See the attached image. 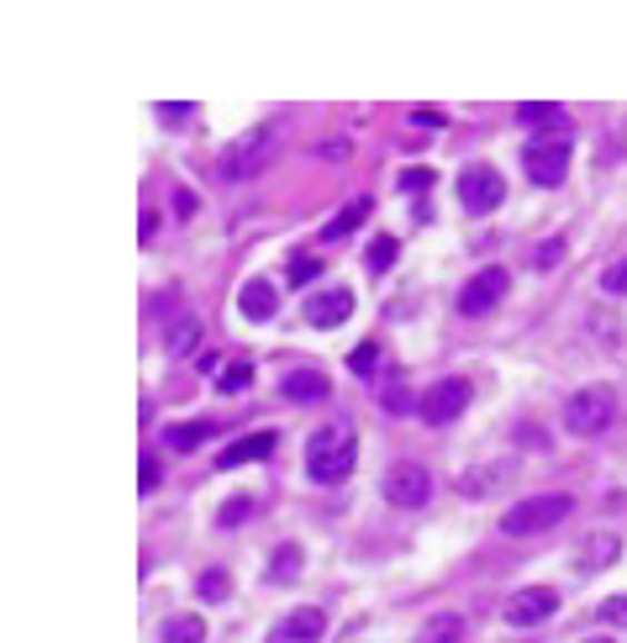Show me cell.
I'll return each instance as SVG.
<instances>
[{
	"mask_svg": "<svg viewBox=\"0 0 627 643\" xmlns=\"http://www.w3.org/2000/svg\"><path fill=\"white\" fill-rule=\"evenodd\" d=\"M354 464H359V438H354V427L348 423H327L306 438V475H311L317 485L348 481Z\"/></svg>",
	"mask_w": 627,
	"mask_h": 643,
	"instance_id": "1",
	"label": "cell"
},
{
	"mask_svg": "<svg viewBox=\"0 0 627 643\" xmlns=\"http://www.w3.org/2000/svg\"><path fill=\"white\" fill-rule=\"evenodd\" d=\"M569 159H575V142H569L565 132H544V138H527V148H522V169H527V180H533V185H544V190H554V185H565Z\"/></svg>",
	"mask_w": 627,
	"mask_h": 643,
	"instance_id": "2",
	"label": "cell"
},
{
	"mask_svg": "<svg viewBox=\"0 0 627 643\" xmlns=\"http://www.w3.org/2000/svg\"><path fill=\"white\" fill-rule=\"evenodd\" d=\"M569 512H575V502H569L565 491H559V496H527V502H517L501 517V533L506 538H538V533H548L554 523H565Z\"/></svg>",
	"mask_w": 627,
	"mask_h": 643,
	"instance_id": "3",
	"label": "cell"
},
{
	"mask_svg": "<svg viewBox=\"0 0 627 643\" xmlns=\"http://www.w3.org/2000/svg\"><path fill=\"white\" fill-rule=\"evenodd\" d=\"M611 412H617L611 385H586V390H575V396L565 402V433H575V438H596V433L611 423Z\"/></svg>",
	"mask_w": 627,
	"mask_h": 643,
	"instance_id": "4",
	"label": "cell"
},
{
	"mask_svg": "<svg viewBox=\"0 0 627 643\" xmlns=\"http://www.w3.org/2000/svg\"><path fill=\"white\" fill-rule=\"evenodd\" d=\"M459 201H465L469 217H490L506 201V180L490 164H469L465 175H459Z\"/></svg>",
	"mask_w": 627,
	"mask_h": 643,
	"instance_id": "5",
	"label": "cell"
},
{
	"mask_svg": "<svg viewBox=\"0 0 627 643\" xmlns=\"http://www.w3.org/2000/svg\"><path fill=\"white\" fill-rule=\"evenodd\" d=\"M469 396H475V385L465 380V375H448V380H438L432 390L422 396V423H432V427H448L454 417H465V406H469Z\"/></svg>",
	"mask_w": 627,
	"mask_h": 643,
	"instance_id": "6",
	"label": "cell"
},
{
	"mask_svg": "<svg viewBox=\"0 0 627 643\" xmlns=\"http://www.w3.org/2000/svg\"><path fill=\"white\" fill-rule=\"evenodd\" d=\"M269 142H275V132H269V127H253V132H243V138H238L222 154V180H253V175L263 169V159H269Z\"/></svg>",
	"mask_w": 627,
	"mask_h": 643,
	"instance_id": "7",
	"label": "cell"
},
{
	"mask_svg": "<svg viewBox=\"0 0 627 643\" xmlns=\"http://www.w3.org/2000/svg\"><path fill=\"white\" fill-rule=\"evenodd\" d=\"M506 290H511V275H506L501 264H490V269H480V275L459 290V311H465V317H486V311L501 306Z\"/></svg>",
	"mask_w": 627,
	"mask_h": 643,
	"instance_id": "8",
	"label": "cell"
},
{
	"mask_svg": "<svg viewBox=\"0 0 627 643\" xmlns=\"http://www.w3.org/2000/svg\"><path fill=\"white\" fill-rule=\"evenodd\" d=\"M559 612V591L554 585H527V591H517L511 602H506V623L511 627H538V623H548Z\"/></svg>",
	"mask_w": 627,
	"mask_h": 643,
	"instance_id": "9",
	"label": "cell"
},
{
	"mask_svg": "<svg viewBox=\"0 0 627 643\" xmlns=\"http://www.w3.org/2000/svg\"><path fill=\"white\" fill-rule=\"evenodd\" d=\"M432 496V475H427L422 464H396L390 475H385V502L390 506H427Z\"/></svg>",
	"mask_w": 627,
	"mask_h": 643,
	"instance_id": "10",
	"label": "cell"
},
{
	"mask_svg": "<svg viewBox=\"0 0 627 643\" xmlns=\"http://www.w3.org/2000/svg\"><path fill=\"white\" fill-rule=\"evenodd\" d=\"M322 633H327L322 606H296L290 617H280V623L269 627V639L263 643H322Z\"/></svg>",
	"mask_w": 627,
	"mask_h": 643,
	"instance_id": "11",
	"label": "cell"
},
{
	"mask_svg": "<svg viewBox=\"0 0 627 643\" xmlns=\"http://www.w3.org/2000/svg\"><path fill=\"white\" fill-rule=\"evenodd\" d=\"M348 311H354V290H348V285H332V290H322V296H311V301H306V322H311L317 333L344 327Z\"/></svg>",
	"mask_w": 627,
	"mask_h": 643,
	"instance_id": "12",
	"label": "cell"
},
{
	"mask_svg": "<svg viewBox=\"0 0 627 643\" xmlns=\"http://www.w3.org/2000/svg\"><path fill=\"white\" fill-rule=\"evenodd\" d=\"M617 554H623V538H617V533H586L580 548H575V564H580L586 575H596V570H611Z\"/></svg>",
	"mask_w": 627,
	"mask_h": 643,
	"instance_id": "13",
	"label": "cell"
},
{
	"mask_svg": "<svg viewBox=\"0 0 627 643\" xmlns=\"http://www.w3.org/2000/svg\"><path fill=\"white\" fill-rule=\"evenodd\" d=\"M238 311H243L248 322H269L280 311V290L263 280V275H253V280H243V290H238Z\"/></svg>",
	"mask_w": 627,
	"mask_h": 643,
	"instance_id": "14",
	"label": "cell"
},
{
	"mask_svg": "<svg viewBox=\"0 0 627 643\" xmlns=\"http://www.w3.org/2000/svg\"><path fill=\"white\" fill-rule=\"evenodd\" d=\"M275 454V433L269 427H259V433H243L238 443H227L222 448V469H238V464H259Z\"/></svg>",
	"mask_w": 627,
	"mask_h": 643,
	"instance_id": "15",
	"label": "cell"
},
{
	"mask_svg": "<svg viewBox=\"0 0 627 643\" xmlns=\"http://www.w3.org/2000/svg\"><path fill=\"white\" fill-rule=\"evenodd\" d=\"M285 402H327V375L322 369H290L280 380Z\"/></svg>",
	"mask_w": 627,
	"mask_h": 643,
	"instance_id": "16",
	"label": "cell"
},
{
	"mask_svg": "<svg viewBox=\"0 0 627 643\" xmlns=\"http://www.w3.org/2000/svg\"><path fill=\"white\" fill-rule=\"evenodd\" d=\"M206 438H217V427L211 423H175L169 433H163V443H169L175 454H196Z\"/></svg>",
	"mask_w": 627,
	"mask_h": 643,
	"instance_id": "17",
	"label": "cell"
},
{
	"mask_svg": "<svg viewBox=\"0 0 627 643\" xmlns=\"http://www.w3.org/2000/svg\"><path fill=\"white\" fill-rule=\"evenodd\" d=\"M569 111L559 101H527L517 106V127H565Z\"/></svg>",
	"mask_w": 627,
	"mask_h": 643,
	"instance_id": "18",
	"label": "cell"
},
{
	"mask_svg": "<svg viewBox=\"0 0 627 643\" xmlns=\"http://www.w3.org/2000/svg\"><path fill=\"white\" fill-rule=\"evenodd\" d=\"M365 217H369V196H359V201L344 206V211H338V217H332V221L322 227V243H344L348 233H354V227H359Z\"/></svg>",
	"mask_w": 627,
	"mask_h": 643,
	"instance_id": "19",
	"label": "cell"
},
{
	"mask_svg": "<svg viewBox=\"0 0 627 643\" xmlns=\"http://www.w3.org/2000/svg\"><path fill=\"white\" fill-rule=\"evenodd\" d=\"M417 643H465V617H454V612L432 617V623L417 633Z\"/></svg>",
	"mask_w": 627,
	"mask_h": 643,
	"instance_id": "20",
	"label": "cell"
},
{
	"mask_svg": "<svg viewBox=\"0 0 627 643\" xmlns=\"http://www.w3.org/2000/svg\"><path fill=\"white\" fill-rule=\"evenodd\" d=\"M163 643H206V623L190 612V617H169L163 623Z\"/></svg>",
	"mask_w": 627,
	"mask_h": 643,
	"instance_id": "21",
	"label": "cell"
},
{
	"mask_svg": "<svg viewBox=\"0 0 627 643\" xmlns=\"http://www.w3.org/2000/svg\"><path fill=\"white\" fill-rule=\"evenodd\" d=\"M396 259H401V243H396V238H375V243L365 248V264L375 269V275H385V269H390Z\"/></svg>",
	"mask_w": 627,
	"mask_h": 643,
	"instance_id": "22",
	"label": "cell"
},
{
	"mask_svg": "<svg viewBox=\"0 0 627 643\" xmlns=\"http://www.w3.org/2000/svg\"><path fill=\"white\" fill-rule=\"evenodd\" d=\"M248 385H253V364L248 359L227 364L222 375H217V390H222V396H238V390H248Z\"/></svg>",
	"mask_w": 627,
	"mask_h": 643,
	"instance_id": "23",
	"label": "cell"
},
{
	"mask_svg": "<svg viewBox=\"0 0 627 643\" xmlns=\"http://www.w3.org/2000/svg\"><path fill=\"white\" fill-rule=\"evenodd\" d=\"M196 343H201V322L196 317H185L180 327H169V354H190Z\"/></svg>",
	"mask_w": 627,
	"mask_h": 643,
	"instance_id": "24",
	"label": "cell"
},
{
	"mask_svg": "<svg viewBox=\"0 0 627 643\" xmlns=\"http://www.w3.org/2000/svg\"><path fill=\"white\" fill-rule=\"evenodd\" d=\"M301 575V548L296 543H280L275 548V581H296Z\"/></svg>",
	"mask_w": 627,
	"mask_h": 643,
	"instance_id": "25",
	"label": "cell"
},
{
	"mask_svg": "<svg viewBox=\"0 0 627 643\" xmlns=\"http://www.w3.org/2000/svg\"><path fill=\"white\" fill-rule=\"evenodd\" d=\"M496 475H501V469H469L465 481H459V496H490V491H496Z\"/></svg>",
	"mask_w": 627,
	"mask_h": 643,
	"instance_id": "26",
	"label": "cell"
},
{
	"mask_svg": "<svg viewBox=\"0 0 627 643\" xmlns=\"http://www.w3.org/2000/svg\"><path fill=\"white\" fill-rule=\"evenodd\" d=\"M243 517H253V496H232V502H222V512H217L222 527H243Z\"/></svg>",
	"mask_w": 627,
	"mask_h": 643,
	"instance_id": "27",
	"label": "cell"
},
{
	"mask_svg": "<svg viewBox=\"0 0 627 643\" xmlns=\"http://www.w3.org/2000/svg\"><path fill=\"white\" fill-rule=\"evenodd\" d=\"M432 185H438L432 169H401V190H406V196H427Z\"/></svg>",
	"mask_w": 627,
	"mask_h": 643,
	"instance_id": "28",
	"label": "cell"
},
{
	"mask_svg": "<svg viewBox=\"0 0 627 643\" xmlns=\"http://www.w3.org/2000/svg\"><path fill=\"white\" fill-rule=\"evenodd\" d=\"M596 617H601L607 627H627V591L623 596H607V602L596 606Z\"/></svg>",
	"mask_w": 627,
	"mask_h": 643,
	"instance_id": "29",
	"label": "cell"
},
{
	"mask_svg": "<svg viewBox=\"0 0 627 643\" xmlns=\"http://www.w3.org/2000/svg\"><path fill=\"white\" fill-rule=\"evenodd\" d=\"M227 591H232V581H227L222 570H206V575H201V596H206V602H222Z\"/></svg>",
	"mask_w": 627,
	"mask_h": 643,
	"instance_id": "30",
	"label": "cell"
},
{
	"mask_svg": "<svg viewBox=\"0 0 627 643\" xmlns=\"http://www.w3.org/2000/svg\"><path fill=\"white\" fill-rule=\"evenodd\" d=\"M601 290H607V296H627V254L601 275Z\"/></svg>",
	"mask_w": 627,
	"mask_h": 643,
	"instance_id": "31",
	"label": "cell"
},
{
	"mask_svg": "<svg viewBox=\"0 0 627 643\" xmlns=\"http://www.w3.org/2000/svg\"><path fill=\"white\" fill-rule=\"evenodd\" d=\"M317 275H322V264L301 254V259H290V275H285V280H290V285H311Z\"/></svg>",
	"mask_w": 627,
	"mask_h": 643,
	"instance_id": "32",
	"label": "cell"
},
{
	"mask_svg": "<svg viewBox=\"0 0 627 643\" xmlns=\"http://www.w3.org/2000/svg\"><path fill=\"white\" fill-rule=\"evenodd\" d=\"M375 359H380V348H375V343H359V348H354V375H369V369H375Z\"/></svg>",
	"mask_w": 627,
	"mask_h": 643,
	"instance_id": "33",
	"label": "cell"
},
{
	"mask_svg": "<svg viewBox=\"0 0 627 643\" xmlns=\"http://www.w3.org/2000/svg\"><path fill=\"white\" fill-rule=\"evenodd\" d=\"M138 491H142V496H153V491H159V459H153V454H142V481H138Z\"/></svg>",
	"mask_w": 627,
	"mask_h": 643,
	"instance_id": "34",
	"label": "cell"
},
{
	"mask_svg": "<svg viewBox=\"0 0 627 643\" xmlns=\"http://www.w3.org/2000/svg\"><path fill=\"white\" fill-rule=\"evenodd\" d=\"M559 259H565V243H559V238H548L544 248L533 254V264H538V269H548V264H559Z\"/></svg>",
	"mask_w": 627,
	"mask_h": 643,
	"instance_id": "35",
	"label": "cell"
},
{
	"mask_svg": "<svg viewBox=\"0 0 627 643\" xmlns=\"http://www.w3.org/2000/svg\"><path fill=\"white\" fill-rule=\"evenodd\" d=\"M380 402L390 406V412H411V396H406V390H385Z\"/></svg>",
	"mask_w": 627,
	"mask_h": 643,
	"instance_id": "36",
	"label": "cell"
},
{
	"mask_svg": "<svg viewBox=\"0 0 627 643\" xmlns=\"http://www.w3.org/2000/svg\"><path fill=\"white\" fill-rule=\"evenodd\" d=\"M175 211H180V217H190V211H196V196H190V190H175Z\"/></svg>",
	"mask_w": 627,
	"mask_h": 643,
	"instance_id": "37",
	"label": "cell"
},
{
	"mask_svg": "<svg viewBox=\"0 0 627 643\" xmlns=\"http://www.w3.org/2000/svg\"><path fill=\"white\" fill-rule=\"evenodd\" d=\"M190 117V106H159V121H185Z\"/></svg>",
	"mask_w": 627,
	"mask_h": 643,
	"instance_id": "38",
	"label": "cell"
},
{
	"mask_svg": "<svg viewBox=\"0 0 627 643\" xmlns=\"http://www.w3.org/2000/svg\"><path fill=\"white\" fill-rule=\"evenodd\" d=\"M411 121H417V127H444V117H438V111H411Z\"/></svg>",
	"mask_w": 627,
	"mask_h": 643,
	"instance_id": "39",
	"label": "cell"
},
{
	"mask_svg": "<svg viewBox=\"0 0 627 643\" xmlns=\"http://www.w3.org/2000/svg\"><path fill=\"white\" fill-rule=\"evenodd\" d=\"M586 643H611V639H586Z\"/></svg>",
	"mask_w": 627,
	"mask_h": 643,
	"instance_id": "40",
	"label": "cell"
}]
</instances>
